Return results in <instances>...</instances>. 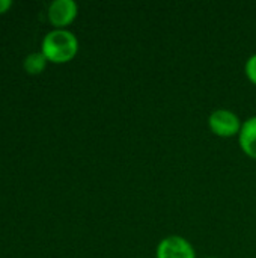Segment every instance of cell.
I'll return each mask as SVG.
<instances>
[{"instance_id":"8","label":"cell","mask_w":256,"mask_h":258,"mask_svg":"<svg viewBox=\"0 0 256 258\" xmlns=\"http://www.w3.org/2000/svg\"><path fill=\"white\" fill-rule=\"evenodd\" d=\"M12 6L11 0H0V14H5L6 11H9Z\"/></svg>"},{"instance_id":"6","label":"cell","mask_w":256,"mask_h":258,"mask_svg":"<svg viewBox=\"0 0 256 258\" xmlns=\"http://www.w3.org/2000/svg\"><path fill=\"white\" fill-rule=\"evenodd\" d=\"M47 57L44 56L42 51H33V53H29L24 60H23V67H24V71L30 76H36V74H41L45 67H47Z\"/></svg>"},{"instance_id":"4","label":"cell","mask_w":256,"mask_h":258,"mask_svg":"<svg viewBox=\"0 0 256 258\" xmlns=\"http://www.w3.org/2000/svg\"><path fill=\"white\" fill-rule=\"evenodd\" d=\"M48 20L54 29H66L78 14V5L74 0H54L48 6Z\"/></svg>"},{"instance_id":"3","label":"cell","mask_w":256,"mask_h":258,"mask_svg":"<svg viewBox=\"0 0 256 258\" xmlns=\"http://www.w3.org/2000/svg\"><path fill=\"white\" fill-rule=\"evenodd\" d=\"M155 258H196V251L186 237L172 234L158 242Z\"/></svg>"},{"instance_id":"9","label":"cell","mask_w":256,"mask_h":258,"mask_svg":"<svg viewBox=\"0 0 256 258\" xmlns=\"http://www.w3.org/2000/svg\"><path fill=\"white\" fill-rule=\"evenodd\" d=\"M207 258H219V257H207Z\"/></svg>"},{"instance_id":"2","label":"cell","mask_w":256,"mask_h":258,"mask_svg":"<svg viewBox=\"0 0 256 258\" xmlns=\"http://www.w3.org/2000/svg\"><path fill=\"white\" fill-rule=\"evenodd\" d=\"M243 121L231 109H214L208 116L210 130L219 138H234L238 136Z\"/></svg>"},{"instance_id":"7","label":"cell","mask_w":256,"mask_h":258,"mask_svg":"<svg viewBox=\"0 0 256 258\" xmlns=\"http://www.w3.org/2000/svg\"><path fill=\"white\" fill-rule=\"evenodd\" d=\"M244 74L249 79V82L256 85V53L247 57V60L244 63Z\"/></svg>"},{"instance_id":"1","label":"cell","mask_w":256,"mask_h":258,"mask_svg":"<svg viewBox=\"0 0 256 258\" xmlns=\"http://www.w3.org/2000/svg\"><path fill=\"white\" fill-rule=\"evenodd\" d=\"M41 51L48 62L66 63L75 57L78 51V39L75 33L68 29H53L42 38Z\"/></svg>"},{"instance_id":"5","label":"cell","mask_w":256,"mask_h":258,"mask_svg":"<svg viewBox=\"0 0 256 258\" xmlns=\"http://www.w3.org/2000/svg\"><path fill=\"white\" fill-rule=\"evenodd\" d=\"M237 138L241 151L247 157L256 160V115L243 121L241 130Z\"/></svg>"}]
</instances>
